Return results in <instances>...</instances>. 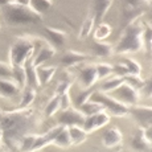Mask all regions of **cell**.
Returning a JSON list of instances; mask_svg holds the SVG:
<instances>
[{
    "mask_svg": "<svg viewBox=\"0 0 152 152\" xmlns=\"http://www.w3.org/2000/svg\"><path fill=\"white\" fill-rule=\"evenodd\" d=\"M56 72H57L56 66H40V68H37V73H39L41 86L50 82V80L54 77Z\"/></svg>",
    "mask_w": 152,
    "mask_h": 152,
    "instance_id": "obj_22",
    "label": "cell"
},
{
    "mask_svg": "<svg viewBox=\"0 0 152 152\" xmlns=\"http://www.w3.org/2000/svg\"><path fill=\"white\" fill-rule=\"evenodd\" d=\"M122 62H123L124 65L127 66V69L130 70V75H140V73H142V66L139 65V62H136L135 60L128 58V57L123 58Z\"/></svg>",
    "mask_w": 152,
    "mask_h": 152,
    "instance_id": "obj_30",
    "label": "cell"
},
{
    "mask_svg": "<svg viewBox=\"0 0 152 152\" xmlns=\"http://www.w3.org/2000/svg\"><path fill=\"white\" fill-rule=\"evenodd\" d=\"M126 83H128L130 86H132L136 90H143L145 86V81L142 80L139 75H128L127 78H124Z\"/></svg>",
    "mask_w": 152,
    "mask_h": 152,
    "instance_id": "obj_32",
    "label": "cell"
},
{
    "mask_svg": "<svg viewBox=\"0 0 152 152\" xmlns=\"http://www.w3.org/2000/svg\"><path fill=\"white\" fill-rule=\"evenodd\" d=\"M95 66H97L99 80H103V78L109 77L111 73H114V65H111L109 62H101V64H97Z\"/></svg>",
    "mask_w": 152,
    "mask_h": 152,
    "instance_id": "obj_31",
    "label": "cell"
},
{
    "mask_svg": "<svg viewBox=\"0 0 152 152\" xmlns=\"http://www.w3.org/2000/svg\"><path fill=\"white\" fill-rule=\"evenodd\" d=\"M54 145H57V147L60 148H69L73 145V140H72V136H70V131H69V127H64L62 130H61V132L57 135V138H56Z\"/></svg>",
    "mask_w": 152,
    "mask_h": 152,
    "instance_id": "obj_20",
    "label": "cell"
},
{
    "mask_svg": "<svg viewBox=\"0 0 152 152\" xmlns=\"http://www.w3.org/2000/svg\"><path fill=\"white\" fill-rule=\"evenodd\" d=\"M13 78L20 85V87L23 90L28 87V77H27V69H25V66H15Z\"/></svg>",
    "mask_w": 152,
    "mask_h": 152,
    "instance_id": "obj_25",
    "label": "cell"
},
{
    "mask_svg": "<svg viewBox=\"0 0 152 152\" xmlns=\"http://www.w3.org/2000/svg\"><path fill=\"white\" fill-rule=\"evenodd\" d=\"M3 7L8 24H34L42 17L41 13L32 7V1H4Z\"/></svg>",
    "mask_w": 152,
    "mask_h": 152,
    "instance_id": "obj_2",
    "label": "cell"
},
{
    "mask_svg": "<svg viewBox=\"0 0 152 152\" xmlns=\"http://www.w3.org/2000/svg\"><path fill=\"white\" fill-rule=\"evenodd\" d=\"M86 119H87V116L80 109L72 107L69 110L61 111L58 114L57 121L60 123V126H64V127H73V126H81V127H83Z\"/></svg>",
    "mask_w": 152,
    "mask_h": 152,
    "instance_id": "obj_6",
    "label": "cell"
},
{
    "mask_svg": "<svg viewBox=\"0 0 152 152\" xmlns=\"http://www.w3.org/2000/svg\"><path fill=\"white\" fill-rule=\"evenodd\" d=\"M144 31L138 23H134L126 27V31L115 46L116 53H130V52L140 50L144 45Z\"/></svg>",
    "mask_w": 152,
    "mask_h": 152,
    "instance_id": "obj_3",
    "label": "cell"
},
{
    "mask_svg": "<svg viewBox=\"0 0 152 152\" xmlns=\"http://www.w3.org/2000/svg\"><path fill=\"white\" fill-rule=\"evenodd\" d=\"M126 82L124 78H121V77H114V78H110V80L104 81L99 85V91H103V93H114L119 89Z\"/></svg>",
    "mask_w": 152,
    "mask_h": 152,
    "instance_id": "obj_18",
    "label": "cell"
},
{
    "mask_svg": "<svg viewBox=\"0 0 152 152\" xmlns=\"http://www.w3.org/2000/svg\"><path fill=\"white\" fill-rule=\"evenodd\" d=\"M70 87H72V85H70V82H68V81H64V82L58 83L57 89H56V95L61 97V95H64V94H68Z\"/></svg>",
    "mask_w": 152,
    "mask_h": 152,
    "instance_id": "obj_39",
    "label": "cell"
},
{
    "mask_svg": "<svg viewBox=\"0 0 152 152\" xmlns=\"http://www.w3.org/2000/svg\"><path fill=\"white\" fill-rule=\"evenodd\" d=\"M61 111H65V110H69V109H72V98H70V95H69V93L68 94H64V95H61Z\"/></svg>",
    "mask_w": 152,
    "mask_h": 152,
    "instance_id": "obj_40",
    "label": "cell"
},
{
    "mask_svg": "<svg viewBox=\"0 0 152 152\" xmlns=\"http://www.w3.org/2000/svg\"><path fill=\"white\" fill-rule=\"evenodd\" d=\"M80 110L82 111V113L87 116V118H89V116L95 115V114L102 113V111H106L102 104L97 103V102H93V101H90V102H87V103L82 104V106L80 107Z\"/></svg>",
    "mask_w": 152,
    "mask_h": 152,
    "instance_id": "obj_26",
    "label": "cell"
},
{
    "mask_svg": "<svg viewBox=\"0 0 152 152\" xmlns=\"http://www.w3.org/2000/svg\"><path fill=\"white\" fill-rule=\"evenodd\" d=\"M143 4H147V3L143 1H128L126 3L124 8H123V21L124 24L131 25L135 23V20L140 17L144 13V8L142 7Z\"/></svg>",
    "mask_w": 152,
    "mask_h": 152,
    "instance_id": "obj_8",
    "label": "cell"
},
{
    "mask_svg": "<svg viewBox=\"0 0 152 152\" xmlns=\"http://www.w3.org/2000/svg\"><path fill=\"white\" fill-rule=\"evenodd\" d=\"M143 91H144V94L147 97H152V77L148 81H145V86L143 89Z\"/></svg>",
    "mask_w": 152,
    "mask_h": 152,
    "instance_id": "obj_41",
    "label": "cell"
},
{
    "mask_svg": "<svg viewBox=\"0 0 152 152\" xmlns=\"http://www.w3.org/2000/svg\"><path fill=\"white\" fill-rule=\"evenodd\" d=\"M114 98H116L118 101H121L122 103H124L128 107H135L139 102V90L134 89L132 86H130L128 83H123L116 91H114Z\"/></svg>",
    "mask_w": 152,
    "mask_h": 152,
    "instance_id": "obj_7",
    "label": "cell"
},
{
    "mask_svg": "<svg viewBox=\"0 0 152 152\" xmlns=\"http://www.w3.org/2000/svg\"><path fill=\"white\" fill-rule=\"evenodd\" d=\"M113 5V1H97L94 3V8H95V21H101L103 19V16L107 13L109 8Z\"/></svg>",
    "mask_w": 152,
    "mask_h": 152,
    "instance_id": "obj_29",
    "label": "cell"
},
{
    "mask_svg": "<svg viewBox=\"0 0 152 152\" xmlns=\"http://www.w3.org/2000/svg\"><path fill=\"white\" fill-rule=\"evenodd\" d=\"M13 69L15 66L11 65V64H7L3 61L1 62V68H0V74H1V78H13ZM15 80V78H13Z\"/></svg>",
    "mask_w": 152,
    "mask_h": 152,
    "instance_id": "obj_36",
    "label": "cell"
},
{
    "mask_svg": "<svg viewBox=\"0 0 152 152\" xmlns=\"http://www.w3.org/2000/svg\"><path fill=\"white\" fill-rule=\"evenodd\" d=\"M94 25H95V19H86L85 20V23H83V25H82V28H81V33H80V36L82 37H87L90 33H91V31H94Z\"/></svg>",
    "mask_w": 152,
    "mask_h": 152,
    "instance_id": "obj_34",
    "label": "cell"
},
{
    "mask_svg": "<svg viewBox=\"0 0 152 152\" xmlns=\"http://www.w3.org/2000/svg\"><path fill=\"white\" fill-rule=\"evenodd\" d=\"M110 123V114L107 111H102L99 114H95L93 116H89L86 119L83 124V128L87 134L89 132H93V131H97L99 128L104 127Z\"/></svg>",
    "mask_w": 152,
    "mask_h": 152,
    "instance_id": "obj_10",
    "label": "cell"
},
{
    "mask_svg": "<svg viewBox=\"0 0 152 152\" xmlns=\"http://www.w3.org/2000/svg\"><path fill=\"white\" fill-rule=\"evenodd\" d=\"M145 135H147V138L150 139V142L152 143V127L145 128Z\"/></svg>",
    "mask_w": 152,
    "mask_h": 152,
    "instance_id": "obj_42",
    "label": "cell"
},
{
    "mask_svg": "<svg viewBox=\"0 0 152 152\" xmlns=\"http://www.w3.org/2000/svg\"><path fill=\"white\" fill-rule=\"evenodd\" d=\"M143 40H144V45L145 48H147V50L152 53V28L148 27L147 29L144 31V37H143Z\"/></svg>",
    "mask_w": 152,
    "mask_h": 152,
    "instance_id": "obj_38",
    "label": "cell"
},
{
    "mask_svg": "<svg viewBox=\"0 0 152 152\" xmlns=\"http://www.w3.org/2000/svg\"><path fill=\"white\" fill-rule=\"evenodd\" d=\"M34 99H36V89L28 86L27 89L23 90L21 101H20V109H21V110L29 109V106L33 103Z\"/></svg>",
    "mask_w": 152,
    "mask_h": 152,
    "instance_id": "obj_23",
    "label": "cell"
},
{
    "mask_svg": "<svg viewBox=\"0 0 152 152\" xmlns=\"http://www.w3.org/2000/svg\"><path fill=\"white\" fill-rule=\"evenodd\" d=\"M111 34V27L106 23H101L97 25L94 31V39L95 41H103Z\"/></svg>",
    "mask_w": 152,
    "mask_h": 152,
    "instance_id": "obj_28",
    "label": "cell"
},
{
    "mask_svg": "<svg viewBox=\"0 0 152 152\" xmlns=\"http://www.w3.org/2000/svg\"><path fill=\"white\" fill-rule=\"evenodd\" d=\"M122 132L116 127H107L102 134V144L106 148H114L121 145L122 143Z\"/></svg>",
    "mask_w": 152,
    "mask_h": 152,
    "instance_id": "obj_12",
    "label": "cell"
},
{
    "mask_svg": "<svg viewBox=\"0 0 152 152\" xmlns=\"http://www.w3.org/2000/svg\"><path fill=\"white\" fill-rule=\"evenodd\" d=\"M53 3L52 1H32V7L37 11L39 13H45L52 8Z\"/></svg>",
    "mask_w": 152,
    "mask_h": 152,
    "instance_id": "obj_35",
    "label": "cell"
},
{
    "mask_svg": "<svg viewBox=\"0 0 152 152\" xmlns=\"http://www.w3.org/2000/svg\"><path fill=\"white\" fill-rule=\"evenodd\" d=\"M114 48L110 42H104V41H94V45H93V52L97 57H109L113 53Z\"/></svg>",
    "mask_w": 152,
    "mask_h": 152,
    "instance_id": "obj_21",
    "label": "cell"
},
{
    "mask_svg": "<svg viewBox=\"0 0 152 152\" xmlns=\"http://www.w3.org/2000/svg\"><path fill=\"white\" fill-rule=\"evenodd\" d=\"M37 126V116L33 110H16L1 115V132L4 140H23L31 135L33 128Z\"/></svg>",
    "mask_w": 152,
    "mask_h": 152,
    "instance_id": "obj_1",
    "label": "cell"
},
{
    "mask_svg": "<svg viewBox=\"0 0 152 152\" xmlns=\"http://www.w3.org/2000/svg\"><path fill=\"white\" fill-rule=\"evenodd\" d=\"M93 102H97V103L102 104L104 107V110L107 111L111 115H115V116H124L127 114H130L131 107L126 106L124 103H122L121 101H118L116 98H114L113 95L107 94V93L103 91H94L91 97Z\"/></svg>",
    "mask_w": 152,
    "mask_h": 152,
    "instance_id": "obj_5",
    "label": "cell"
},
{
    "mask_svg": "<svg viewBox=\"0 0 152 152\" xmlns=\"http://www.w3.org/2000/svg\"><path fill=\"white\" fill-rule=\"evenodd\" d=\"M87 56L85 53H81L78 50H66L65 53L61 57V64H62L65 68H72L74 65H78V64L83 62V61L87 60Z\"/></svg>",
    "mask_w": 152,
    "mask_h": 152,
    "instance_id": "obj_16",
    "label": "cell"
},
{
    "mask_svg": "<svg viewBox=\"0 0 152 152\" xmlns=\"http://www.w3.org/2000/svg\"><path fill=\"white\" fill-rule=\"evenodd\" d=\"M60 110H61V98L58 95H56L48 102V104L45 106V110H44V114H45V116L49 118V116L56 115Z\"/></svg>",
    "mask_w": 152,
    "mask_h": 152,
    "instance_id": "obj_27",
    "label": "cell"
},
{
    "mask_svg": "<svg viewBox=\"0 0 152 152\" xmlns=\"http://www.w3.org/2000/svg\"><path fill=\"white\" fill-rule=\"evenodd\" d=\"M0 89H1V97L3 98H11L17 95L23 91L20 85L13 80V78H1L0 80Z\"/></svg>",
    "mask_w": 152,
    "mask_h": 152,
    "instance_id": "obj_14",
    "label": "cell"
},
{
    "mask_svg": "<svg viewBox=\"0 0 152 152\" xmlns=\"http://www.w3.org/2000/svg\"><path fill=\"white\" fill-rule=\"evenodd\" d=\"M54 54H56V48H53L50 44H46V45H44L42 48L39 49V52H36L34 57L32 58V64L36 68H40V66H42L44 62L49 61Z\"/></svg>",
    "mask_w": 152,
    "mask_h": 152,
    "instance_id": "obj_15",
    "label": "cell"
},
{
    "mask_svg": "<svg viewBox=\"0 0 152 152\" xmlns=\"http://www.w3.org/2000/svg\"><path fill=\"white\" fill-rule=\"evenodd\" d=\"M131 145L135 151L138 152H151L152 150V143L145 135V128L139 127L136 132L134 134L132 139H131Z\"/></svg>",
    "mask_w": 152,
    "mask_h": 152,
    "instance_id": "obj_11",
    "label": "cell"
},
{
    "mask_svg": "<svg viewBox=\"0 0 152 152\" xmlns=\"http://www.w3.org/2000/svg\"><path fill=\"white\" fill-rule=\"evenodd\" d=\"M130 114L142 128L152 127V107H144V106L131 107Z\"/></svg>",
    "mask_w": 152,
    "mask_h": 152,
    "instance_id": "obj_9",
    "label": "cell"
},
{
    "mask_svg": "<svg viewBox=\"0 0 152 152\" xmlns=\"http://www.w3.org/2000/svg\"><path fill=\"white\" fill-rule=\"evenodd\" d=\"M69 131H70V136H72V140H73V145L81 144V143L85 142L87 138V132L85 131L83 127H81V126L69 127Z\"/></svg>",
    "mask_w": 152,
    "mask_h": 152,
    "instance_id": "obj_24",
    "label": "cell"
},
{
    "mask_svg": "<svg viewBox=\"0 0 152 152\" xmlns=\"http://www.w3.org/2000/svg\"><path fill=\"white\" fill-rule=\"evenodd\" d=\"M151 152H152V150H151Z\"/></svg>",
    "mask_w": 152,
    "mask_h": 152,
    "instance_id": "obj_43",
    "label": "cell"
},
{
    "mask_svg": "<svg viewBox=\"0 0 152 152\" xmlns=\"http://www.w3.org/2000/svg\"><path fill=\"white\" fill-rule=\"evenodd\" d=\"M114 73L116 74V77H121V78H127L130 75V70L127 69V66L123 62H119L116 65H114Z\"/></svg>",
    "mask_w": 152,
    "mask_h": 152,
    "instance_id": "obj_37",
    "label": "cell"
},
{
    "mask_svg": "<svg viewBox=\"0 0 152 152\" xmlns=\"http://www.w3.org/2000/svg\"><path fill=\"white\" fill-rule=\"evenodd\" d=\"M93 94H94V90H91V89L85 90V91L80 93V94L77 95V98H75V103H77L78 109H80L82 104H85V103H87V102L91 101Z\"/></svg>",
    "mask_w": 152,
    "mask_h": 152,
    "instance_id": "obj_33",
    "label": "cell"
},
{
    "mask_svg": "<svg viewBox=\"0 0 152 152\" xmlns=\"http://www.w3.org/2000/svg\"><path fill=\"white\" fill-rule=\"evenodd\" d=\"M45 33L48 39L54 44L56 46H62L66 41V33L61 29H56L50 27H45Z\"/></svg>",
    "mask_w": 152,
    "mask_h": 152,
    "instance_id": "obj_17",
    "label": "cell"
},
{
    "mask_svg": "<svg viewBox=\"0 0 152 152\" xmlns=\"http://www.w3.org/2000/svg\"><path fill=\"white\" fill-rule=\"evenodd\" d=\"M34 52V42L25 37H19L13 45L11 46V65L13 66H25L32 58Z\"/></svg>",
    "mask_w": 152,
    "mask_h": 152,
    "instance_id": "obj_4",
    "label": "cell"
},
{
    "mask_svg": "<svg viewBox=\"0 0 152 152\" xmlns=\"http://www.w3.org/2000/svg\"><path fill=\"white\" fill-rule=\"evenodd\" d=\"M27 69V77H28V86L33 87V89H39L41 86L40 83V78H39V73H37V68L32 64V60L25 65Z\"/></svg>",
    "mask_w": 152,
    "mask_h": 152,
    "instance_id": "obj_19",
    "label": "cell"
},
{
    "mask_svg": "<svg viewBox=\"0 0 152 152\" xmlns=\"http://www.w3.org/2000/svg\"><path fill=\"white\" fill-rule=\"evenodd\" d=\"M99 80L97 66L95 65H87L81 70L80 73V82L86 90H89L91 86H94L95 82Z\"/></svg>",
    "mask_w": 152,
    "mask_h": 152,
    "instance_id": "obj_13",
    "label": "cell"
}]
</instances>
